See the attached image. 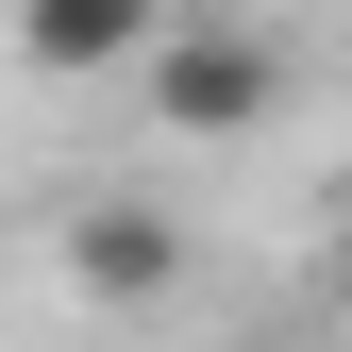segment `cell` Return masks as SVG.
<instances>
[{"label":"cell","mask_w":352,"mask_h":352,"mask_svg":"<svg viewBox=\"0 0 352 352\" xmlns=\"http://www.w3.org/2000/svg\"><path fill=\"white\" fill-rule=\"evenodd\" d=\"M118 84H135L151 135H201V151H218V135H269V118H285V34H252V17H168Z\"/></svg>","instance_id":"obj_1"},{"label":"cell","mask_w":352,"mask_h":352,"mask_svg":"<svg viewBox=\"0 0 352 352\" xmlns=\"http://www.w3.org/2000/svg\"><path fill=\"white\" fill-rule=\"evenodd\" d=\"M67 285L118 302V319L168 302V285H185V218H151V201H67Z\"/></svg>","instance_id":"obj_2"},{"label":"cell","mask_w":352,"mask_h":352,"mask_svg":"<svg viewBox=\"0 0 352 352\" xmlns=\"http://www.w3.org/2000/svg\"><path fill=\"white\" fill-rule=\"evenodd\" d=\"M168 34V0H17V67L34 84H118Z\"/></svg>","instance_id":"obj_3"}]
</instances>
